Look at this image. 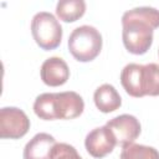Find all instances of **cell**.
Wrapping results in <instances>:
<instances>
[{
  "label": "cell",
  "instance_id": "obj_1",
  "mask_svg": "<svg viewBox=\"0 0 159 159\" xmlns=\"http://www.w3.org/2000/svg\"><path fill=\"white\" fill-rule=\"evenodd\" d=\"M122 40L133 55H144L153 43L154 29L159 27V10L140 6L128 10L122 16Z\"/></svg>",
  "mask_w": 159,
  "mask_h": 159
},
{
  "label": "cell",
  "instance_id": "obj_2",
  "mask_svg": "<svg viewBox=\"0 0 159 159\" xmlns=\"http://www.w3.org/2000/svg\"><path fill=\"white\" fill-rule=\"evenodd\" d=\"M84 102L82 97L73 92L42 93L34 102L35 114L43 120L55 119H73L82 114Z\"/></svg>",
  "mask_w": 159,
  "mask_h": 159
},
{
  "label": "cell",
  "instance_id": "obj_3",
  "mask_svg": "<svg viewBox=\"0 0 159 159\" xmlns=\"http://www.w3.org/2000/svg\"><path fill=\"white\" fill-rule=\"evenodd\" d=\"M120 83L125 92L135 98L159 96V65L128 63L120 72Z\"/></svg>",
  "mask_w": 159,
  "mask_h": 159
},
{
  "label": "cell",
  "instance_id": "obj_4",
  "mask_svg": "<svg viewBox=\"0 0 159 159\" xmlns=\"http://www.w3.org/2000/svg\"><path fill=\"white\" fill-rule=\"evenodd\" d=\"M101 32L89 25L76 27L68 37V51L80 62L93 61L102 50Z\"/></svg>",
  "mask_w": 159,
  "mask_h": 159
},
{
  "label": "cell",
  "instance_id": "obj_5",
  "mask_svg": "<svg viewBox=\"0 0 159 159\" xmlns=\"http://www.w3.org/2000/svg\"><path fill=\"white\" fill-rule=\"evenodd\" d=\"M31 34L35 42L45 51L55 50L62 40V27L58 20L47 11H40L32 17Z\"/></svg>",
  "mask_w": 159,
  "mask_h": 159
},
{
  "label": "cell",
  "instance_id": "obj_6",
  "mask_svg": "<svg viewBox=\"0 0 159 159\" xmlns=\"http://www.w3.org/2000/svg\"><path fill=\"white\" fill-rule=\"evenodd\" d=\"M30 129V119L26 113L16 107L0 109V137L2 139H19Z\"/></svg>",
  "mask_w": 159,
  "mask_h": 159
},
{
  "label": "cell",
  "instance_id": "obj_7",
  "mask_svg": "<svg viewBox=\"0 0 159 159\" xmlns=\"http://www.w3.org/2000/svg\"><path fill=\"white\" fill-rule=\"evenodd\" d=\"M112 134L116 138L117 145L122 148L132 144L140 134V123L132 114H120L118 117L112 118L106 123Z\"/></svg>",
  "mask_w": 159,
  "mask_h": 159
},
{
  "label": "cell",
  "instance_id": "obj_8",
  "mask_svg": "<svg viewBox=\"0 0 159 159\" xmlns=\"http://www.w3.org/2000/svg\"><path fill=\"white\" fill-rule=\"evenodd\" d=\"M116 145V138L107 125L92 129L84 139V147L88 154L98 159L112 153Z\"/></svg>",
  "mask_w": 159,
  "mask_h": 159
},
{
  "label": "cell",
  "instance_id": "obj_9",
  "mask_svg": "<svg viewBox=\"0 0 159 159\" xmlns=\"http://www.w3.org/2000/svg\"><path fill=\"white\" fill-rule=\"evenodd\" d=\"M41 80L50 87H58L67 82L70 77V68L61 57H50L43 61L40 70Z\"/></svg>",
  "mask_w": 159,
  "mask_h": 159
},
{
  "label": "cell",
  "instance_id": "obj_10",
  "mask_svg": "<svg viewBox=\"0 0 159 159\" xmlns=\"http://www.w3.org/2000/svg\"><path fill=\"white\" fill-rule=\"evenodd\" d=\"M56 139L48 133H37L24 148V159H51Z\"/></svg>",
  "mask_w": 159,
  "mask_h": 159
},
{
  "label": "cell",
  "instance_id": "obj_11",
  "mask_svg": "<svg viewBox=\"0 0 159 159\" xmlns=\"http://www.w3.org/2000/svg\"><path fill=\"white\" fill-rule=\"evenodd\" d=\"M93 101L98 111L103 113L114 112L122 106V98L119 93L109 83H103L94 91Z\"/></svg>",
  "mask_w": 159,
  "mask_h": 159
},
{
  "label": "cell",
  "instance_id": "obj_12",
  "mask_svg": "<svg viewBox=\"0 0 159 159\" xmlns=\"http://www.w3.org/2000/svg\"><path fill=\"white\" fill-rule=\"evenodd\" d=\"M86 2L83 0H61L56 5V15L65 22H75L84 15Z\"/></svg>",
  "mask_w": 159,
  "mask_h": 159
},
{
  "label": "cell",
  "instance_id": "obj_13",
  "mask_svg": "<svg viewBox=\"0 0 159 159\" xmlns=\"http://www.w3.org/2000/svg\"><path fill=\"white\" fill-rule=\"evenodd\" d=\"M120 159H159V152L153 147L132 143L123 147Z\"/></svg>",
  "mask_w": 159,
  "mask_h": 159
},
{
  "label": "cell",
  "instance_id": "obj_14",
  "mask_svg": "<svg viewBox=\"0 0 159 159\" xmlns=\"http://www.w3.org/2000/svg\"><path fill=\"white\" fill-rule=\"evenodd\" d=\"M51 159H82L76 148L67 143H57L53 147Z\"/></svg>",
  "mask_w": 159,
  "mask_h": 159
},
{
  "label": "cell",
  "instance_id": "obj_15",
  "mask_svg": "<svg viewBox=\"0 0 159 159\" xmlns=\"http://www.w3.org/2000/svg\"><path fill=\"white\" fill-rule=\"evenodd\" d=\"M158 55H159V50H158Z\"/></svg>",
  "mask_w": 159,
  "mask_h": 159
}]
</instances>
